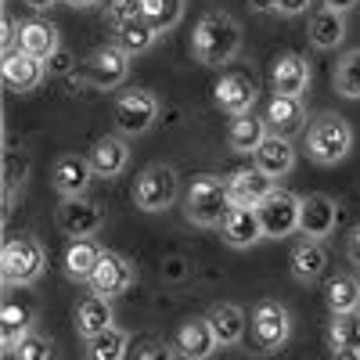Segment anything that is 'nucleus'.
<instances>
[{"label":"nucleus","instance_id":"1","mask_svg":"<svg viewBox=\"0 0 360 360\" xmlns=\"http://www.w3.org/2000/svg\"><path fill=\"white\" fill-rule=\"evenodd\" d=\"M242 51V25H238L227 11H209L198 18L191 33V54L205 69H220Z\"/></svg>","mask_w":360,"mask_h":360},{"label":"nucleus","instance_id":"2","mask_svg":"<svg viewBox=\"0 0 360 360\" xmlns=\"http://www.w3.org/2000/svg\"><path fill=\"white\" fill-rule=\"evenodd\" d=\"M231 209H234V202H231V191H227V176L202 173L184 191V217L195 227H224Z\"/></svg>","mask_w":360,"mask_h":360},{"label":"nucleus","instance_id":"3","mask_svg":"<svg viewBox=\"0 0 360 360\" xmlns=\"http://www.w3.org/2000/svg\"><path fill=\"white\" fill-rule=\"evenodd\" d=\"M349 152H353V130L346 119L335 112L317 115L307 130V155L317 166H339Z\"/></svg>","mask_w":360,"mask_h":360},{"label":"nucleus","instance_id":"4","mask_svg":"<svg viewBox=\"0 0 360 360\" xmlns=\"http://www.w3.org/2000/svg\"><path fill=\"white\" fill-rule=\"evenodd\" d=\"M44 270H47V252L33 234H15V238L4 242V252H0V274H4L8 288H22V285L40 281Z\"/></svg>","mask_w":360,"mask_h":360},{"label":"nucleus","instance_id":"5","mask_svg":"<svg viewBox=\"0 0 360 360\" xmlns=\"http://www.w3.org/2000/svg\"><path fill=\"white\" fill-rule=\"evenodd\" d=\"M130 198L141 213H162L176 202V173L166 162H152L144 166L130 188Z\"/></svg>","mask_w":360,"mask_h":360},{"label":"nucleus","instance_id":"6","mask_svg":"<svg viewBox=\"0 0 360 360\" xmlns=\"http://www.w3.org/2000/svg\"><path fill=\"white\" fill-rule=\"evenodd\" d=\"M159 119V101L152 90H127V94H119L115 105H112V123L123 137H137V134H148L152 123Z\"/></svg>","mask_w":360,"mask_h":360},{"label":"nucleus","instance_id":"7","mask_svg":"<svg viewBox=\"0 0 360 360\" xmlns=\"http://www.w3.org/2000/svg\"><path fill=\"white\" fill-rule=\"evenodd\" d=\"M256 217L263 224V238H288L292 231H299V195L274 188L256 205Z\"/></svg>","mask_w":360,"mask_h":360},{"label":"nucleus","instance_id":"8","mask_svg":"<svg viewBox=\"0 0 360 360\" xmlns=\"http://www.w3.org/2000/svg\"><path fill=\"white\" fill-rule=\"evenodd\" d=\"M292 335V314L274 303V299H263V303L252 310V342L259 353H274L288 342Z\"/></svg>","mask_w":360,"mask_h":360},{"label":"nucleus","instance_id":"9","mask_svg":"<svg viewBox=\"0 0 360 360\" xmlns=\"http://www.w3.org/2000/svg\"><path fill=\"white\" fill-rule=\"evenodd\" d=\"M127 76H130V54H123L115 44L98 47L83 62V79L94 86V90H115Z\"/></svg>","mask_w":360,"mask_h":360},{"label":"nucleus","instance_id":"10","mask_svg":"<svg viewBox=\"0 0 360 360\" xmlns=\"http://www.w3.org/2000/svg\"><path fill=\"white\" fill-rule=\"evenodd\" d=\"M137 278V270L130 266L127 256H119V252H101L98 266H94V274L86 278L90 292L101 295V299H115V295H123Z\"/></svg>","mask_w":360,"mask_h":360},{"label":"nucleus","instance_id":"11","mask_svg":"<svg viewBox=\"0 0 360 360\" xmlns=\"http://www.w3.org/2000/svg\"><path fill=\"white\" fill-rule=\"evenodd\" d=\"M256 98H259V86H256V79H252L249 72H224V76L217 79V86H213V101H217V108H224L227 115H245V112H252Z\"/></svg>","mask_w":360,"mask_h":360},{"label":"nucleus","instance_id":"12","mask_svg":"<svg viewBox=\"0 0 360 360\" xmlns=\"http://www.w3.org/2000/svg\"><path fill=\"white\" fill-rule=\"evenodd\" d=\"M101 205L90 202V198H62V205H58V227H62L69 238H90L101 231Z\"/></svg>","mask_w":360,"mask_h":360},{"label":"nucleus","instance_id":"13","mask_svg":"<svg viewBox=\"0 0 360 360\" xmlns=\"http://www.w3.org/2000/svg\"><path fill=\"white\" fill-rule=\"evenodd\" d=\"M217 332H213V324H209V317H191L176 328V339H173V349L176 356H184V360H209L217 353Z\"/></svg>","mask_w":360,"mask_h":360},{"label":"nucleus","instance_id":"14","mask_svg":"<svg viewBox=\"0 0 360 360\" xmlns=\"http://www.w3.org/2000/svg\"><path fill=\"white\" fill-rule=\"evenodd\" d=\"M339 224V205L328 198V195H307L299 198V231L307 238H328Z\"/></svg>","mask_w":360,"mask_h":360},{"label":"nucleus","instance_id":"15","mask_svg":"<svg viewBox=\"0 0 360 360\" xmlns=\"http://www.w3.org/2000/svg\"><path fill=\"white\" fill-rule=\"evenodd\" d=\"M252 166H256L259 173H266L270 180L288 176L292 166H295V144H292L288 137H281V134H266L263 144L252 152Z\"/></svg>","mask_w":360,"mask_h":360},{"label":"nucleus","instance_id":"16","mask_svg":"<svg viewBox=\"0 0 360 360\" xmlns=\"http://www.w3.org/2000/svg\"><path fill=\"white\" fill-rule=\"evenodd\" d=\"M278 184L270 180L266 173H259L256 166H249V169H234L231 176H227V191H231V202H234V209H256L270 191H274Z\"/></svg>","mask_w":360,"mask_h":360},{"label":"nucleus","instance_id":"17","mask_svg":"<svg viewBox=\"0 0 360 360\" xmlns=\"http://www.w3.org/2000/svg\"><path fill=\"white\" fill-rule=\"evenodd\" d=\"M86 159H90V169H94V176H119L127 169V162H130V148H127V141H123V134H105V137H98L94 144H90V152H86Z\"/></svg>","mask_w":360,"mask_h":360},{"label":"nucleus","instance_id":"18","mask_svg":"<svg viewBox=\"0 0 360 360\" xmlns=\"http://www.w3.org/2000/svg\"><path fill=\"white\" fill-rule=\"evenodd\" d=\"M90 176H94V169H90L86 155H62L51 166V184L62 198H79L90 184Z\"/></svg>","mask_w":360,"mask_h":360},{"label":"nucleus","instance_id":"19","mask_svg":"<svg viewBox=\"0 0 360 360\" xmlns=\"http://www.w3.org/2000/svg\"><path fill=\"white\" fill-rule=\"evenodd\" d=\"M270 86H274V94L299 98L310 86V62L303 54H281L278 62L270 65Z\"/></svg>","mask_w":360,"mask_h":360},{"label":"nucleus","instance_id":"20","mask_svg":"<svg viewBox=\"0 0 360 360\" xmlns=\"http://www.w3.org/2000/svg\"><path fill=\"white\" fill-rule=\"evenodd\" d=\"M44 72H47V65L40 62V58L25 54V51L4 58V83H8V90H15V94H29V90H37L44 83Z\"/></svg>","mask_w":360,"mask_h":360},{"label":"nucleus","instance_id":"21","mask_svg":"<svg viewBox=\"0 0 360 360\" xmlns=\"http://www.w3.org/2000/svg\"><path fill=\"white\" fill-rule=\"evenodd\" d=\"M159 40V29L148 22L144 15H137V18H130V22H119V25H112V44L123 51V54H144L148 47H152Z\"/></svg>","mask_w":360,"mask_h":360},{"label":"nucleus","instance_id":"22","mask_svg":"<svg viewBox=\"0 0 360 360\" xmlns=\"http://www.w3.org/2000/svg\"><path fill=\"white\" fill-rule=\"evenodd\" d=\"M220 231H224V242L231 249H252L263 238V224L256 217V209H231Z\"/></svg>","mask_w":360,"mask_h":360},{"label":"nucleus","instance_id":"23","mask_svg":"<svg viewBox=\"0 0 360 360\" xmlns=\"http://www.w3.org/2000/svg\"><path fill=\"white\" fill-rule=\"evenodd\" d=\"M263 137H266V119H256L252 112L234 115L231 127H227V148L234 155H252L263 144Z\"/></svg>","mask_w":360,"mask_h":360},{"label":"nucleus","instance_id":"24","mask_svg":"<svg viewBox=\"0 0 360 360\" xmlns=\"http://www.w3.org/2000/svg\"><path fill=\"white\" fill-rule=\"evenodd\" d=\"M324 270H328V249L317 242V238L295 245V252H292V274H295V281L314 285V281L324 278Z\"/></svg>","mask_w":360,"mask_h":360},{"label":"nucleus","instance_id":"25","mask_svg":"<svg viewBox=\"0 0 360 360\" xmlns=\"http://www.w3.org/2000/svg\"><path fill=\"white\" fill-rule=\"evenodd\" d=\"M307 37L317 51H332L346 40V18L332 8H321L310 15V29H307Z\"/></svg>","mask_w":360,"mask_h":360},{"label":"nucleus","instance_id":"26","mask_svg":"<svg viewBox=\"0 0 360 360\" xmlns=\"http://www.w3.org/2000/svg\"><path fill=\"white\" fill-rule=\"evenodd\" d=\"M205 317H209V324H213V332H217V342H220V346H238V342L245 339L249 321H245L242 307H234V303H217Z\"/></svg>","mask_w":360,"mask_h":360},{"label":"nucleus","instance_id":"27","mask_svg":"<svg viewBox=\"0 0 360 360\" xmlns=\"http://www.w3.org/2000/svg\"><path fill=\"white\" fill-rule=\"evenodd\" d=\"M303 123H307V112H303V101H299V98H288V94H274V98H270V105H266V127L274 134L288 137Z\"/></svg>","mask_w":360,"mask_h":360},{"label":"nucleus","instance_id":"28","mask_svg":"<svg viewBox=\"0 0 360 360\" xmlns=\"http://www.w3.org/2000/svg\"><path fill=\"white\" fill-rule=\"evenodd\" d=\"M108 328H112L108 299H101V295L79 299V307H76V332H79V339H94V335L108 332Z\"/></svg>","mask_w":360,"mask_h":360},{"label":"nucleus","instance_id":"29","mask_svg":"<svg viewBox=\"0 0 360 360\" xmlns=\"http://www.w3.org/2000/svg\"><path fill=\"white\" fill-rule=\"evenodd\" d=\"M127 353H130V335L115 324L94 339H83V360H127Z\"/></svg>","mask_w":360,"mask_h":360},{"label":"nucleus","instance_id":"30","mask_svg":"<svg viewBox=\"0 0 360 360\" xmlns=\"http://www.w3.org/2000/svg\"><path fill=\"white\" fill-rule=\"evenodd\" d=\"M22 51L40 58V62H51V58L62 51V47H58V29L51 22H40V18L25 22L22 25Z\"/></svg>","mask_w":360,"mask_h":360},{"label":"nucleus","instance_id":"31","mask_svg":"<svg viewBox=\"0 0 360 360\" xmlns=\"http://www.w3.org/2000/svg\"><path fill=\"white\" fill-rule=\"evenodd\" d=\"M101 245L90 242V238H72V245L65 249V274L72 281H86L90 274H94V266L101 259Z\"/></svg>","mask_w":360,"mask_h":360},{"label":"nucleus","instance_id":"32","mask_svg":"<svg viewBox=\"0 0 360 360\" xmlns=\"http://www.w3.org/2000/svg\"><path fill=\"white\" fill-rule=\"evenodd\" d=\"M324 299H328V310L332 314H353V310H360V281L353 274H339L328 281Z\"/></svg>","mask_w":360,"mask_h":360},{"label":"nucleus","instance_id":"33","mask_svg":"<svg viewBox=\"0 0 360 360\" xmlns=\"http://www.w3.org/2000/svg\"><path fill=\"white\" fill-rule=\"evenodd\" d=\"M29 321H33V314H29L22 303L4 299V310H0V335H4V349L8 353L29 335Z\"/></svg>","mask_w":360,"mask_h":360},{"label":"nucleus","instance_id":"34","mask_svg":"<svg viewBox=\"0 0 360 360\" xmlns=\"http://www.w3.org/2000/svg\"><path fill=\"white\" fill-rule=\"evenodd\" d=\"M328 346L335 349H360V314H332L328 324Z\"/></svg>","mask_w":360,"mask_h":360},{"label":"nucleus","instance_id":"35","mask_svg":"<svg viewBox=\"0 0 360 360\" xmlns=\"http://www.w3.org/2000/svg\"><path fill=\"white\" fill-rule=\"evenodd\" d=\"M141 15L152 22L159 33H169V29L184 18V0H141Z\"/></svg>","mask_w":360,"mask_h":360},{"label":"nucleus","instance_id":"36","mask_svg":"<svg viewBox=\"0 0 360 360\" xmlns=\"http://www.w3.org/2000/svg\"><path fill=\"white\" fill-rule=\"evenodd\" d=\"M332 83H335V90H339L342 98H349V101L360 98V51H349V54L339 58Z\"/></svg>","mask_w":360,"mask_h":360},{"label":"nucleus","instance_id":"37","mask_svg":"<svg viewBox=\"0 0 360 360\" xmlns=\"http://www.w3.org/2000/svg\"><path fill=\"white\" fill-rule=\"evenodd\" d=\"M25 173H29V162H25V155H18V152H8L4 155V213H11V202H15V191H18V184H25Z\"/></svg>","mask_w":360,"mask_h":360},{"label":"nucleus","instance_id":"38","mask_svg":"<svg viewBox=\"0 0 360 360\" xmlns=\"http://www.w3.org/2000/svg\"><path fill=\"white\" fill-rule=\"evenodd\" d=\"M51 353H54V349H51V342H47L44 335L29 332V335L8 353V356H11V360H51Z\"/></svg>","mask_w":360,"mask_h":360},{"label":"nucleus","instance_id":"39","mask_svg":"<svg viewBox=\"0 0 360 360\" xmlns=\"http://www.w3.org/2000/svg\"><path fill=\"white\" fill-rule=\"evenodd\" d=\"M130 360H176V349L166 346V342H159V339H148V342H141L130 353Z\"/></svg>","mask_w":360,"mask_h":360},{"label":"nucleus","instance_id":"40","mask_svg":"<svg viewBox=\"0 0 360 360\" xmlns=\"http://www.w3.org/2000/svg\"><path fill=\"white\" fill-rule=\"evenodd\" d=\"M141 15V0H108V8H105V18L108 25H119V22H130Z\"/></svg>","mask_w":360,"mask_h":360},{"label":"nucleus","instance_id":"41","mask_svg":"<svg viewBox=\"0 0 360 360\" xmlns=\"http://www.w3.org/2000/svg\"><path fill=\"white\" fill-rule=\"evenodd\" d=\"M346 256H349V263H356V266H360V224L346 234Z\"/></svg>","mask_w":360,"mask_h":360},{"label":"nucleus","instance_id":"42","mask_svg":"<svg viewBox=\"0 0 360 360\" xmlns=\"http://www.w3.org/2000/svg\"><path fill=\"white\" fill-rule=\"evenodd\" d=\"M310 8V0H278V15L292 18V15H303Z\"/></svg>","mask_w":360,"mask_h":360},{"label":"nucleus","instance_id":"43","mask_svg":"<svg viewBox=\"0 0 360 360\" xmlns=\"http://www.w3.org/2000/svg\"><path fill=\"white\" fill-rule=\"evenodd\" d=\"M47 69H51V72H69V69H72V58H69L65 51H58V54L51 58V65H47Z\"/></svg>","mask_w":360,"mask_h":360},{"label":"nucleus","instance_id":"44","mask_svg":"<svg viewBox=\"0 0 360 360\" xmlns=\"http://www.w3.org/2000/svg\"><path fill=\"white\" fill-rule=\"evenodd\" d=\"M249 8L259 15H270V11H278V0H249Z\"/></svg>","mask_w":360,"mask_h":360},{"label":"nucleus","instance_id":"45","mask_svg":"<svg viewBox=\"0 0 360 360\" xmlns=\"http://www.w3.org/2000/svg\"><path fill=\"white\" fill-rule=\"evenodd\" d=\"M324 8H332V11H339V15H346L349 8H356V0H324Z\"/></svg>","mask_w":360,"mask_h":360},{"label":"nucleus","instance_id":"46","mask_svg":"<svg viewBox=\"0 0 360 360\" xmlns=\"http://www.w3.org/2000/svg\"><path fill=\"white\" fill-rule=\"evenodd\" d=\"M25 4H29V8H33L37 15H44V11H51V8L58 4V0H25Z\"/></svg>","mask_w":360,"mask_h":360},{"label":"nucleus","instance_id":"47","mask_svg":"<svg viewBox=\"0 0 360 360\" xmlns=\"http://www.w3.org/2000/svg\"><path fill=\"white\" fill-rule=\"evenodd\" d=\"M332 360H360V349H335Z\"/></svg>","mask_w":360,"mask_h":360},{"label":"nucleus","instance_id":"48","mask_svg":"<svg viewBox=\"0 0 360 360\" xmlns=\"http://www.w3.org/2000/svg\"><path fill=\"white\" fill-rule=\"evenodd\" d=\"M65 4H72V8H90V4H98V0H65Z\"/></svg>","mask_w":360,"mask_h":360},{"label":"nucleus","instance_id":"49","mask_svg":"<svg viewBox=\"0 0 360 360\" xmlns=\"http://www.w3.org/2000/svg\"><path fill=\"white\" fill-rule=\"evenodd\" d=\"M356 314H360V310H356Z\"/></svg>","mask_w":360,"mask_h":360}]
</instances>
